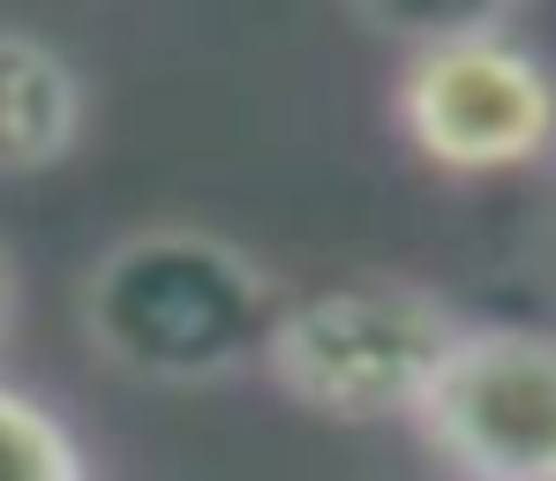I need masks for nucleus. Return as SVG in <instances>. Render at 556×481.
<instances>
[{
    "label": "nucleus",
    "mask_w": 556,
    "mask_h": 481,
    "mask_svg": "<svg viewBox=\"0 0 556 481\" xmlns=\"http://www.w3.org/2000/svg\"><path fill=\"white\" fill-rule=\"evenodd\" d=\"M286 308L278 271L218 226L151 218L98 249L76 279V331L98 362L151 391H211L264 369Z\"/></svg>",
    "instance_id": "nucleus-1"
},
{
    "label": "nucleus",
    "mask_w": 556,
    "mask_h": 481,
    "mask_svg": "<svg viewBox=\"0 0 556 481\" xmlns=\"http://www.w3.org/2000/svg\"><path fill=\"white\" fill-rule=\"evenodd\" d=\"M15 316H23V271H15V256L0 249V346L15 339Z\"/></svg>",
    "instance_id": "nucleus-7"
},
{
    "label": "nucleus",
    "mask_w": 556,
    "mask_h": 481,
    "mask_svg": "<svg viewBox=\"0 0 556 481\" xmlns=\"http://www.w3.org/2000/svg\"><path fill=\"white\" fill-rule=\"evenodd\" d=\"M84 136H91L84 68L38 30H0V181H38L68 166Z\"/></svg>",
    "instance_id": "nucleus-5"
},
{
    "label": "nucleus",
    "mask_w": 556,
    "mask_h": 481,
    "mask_svg": "<svg viewBox=\"0 0 556 481\" xmlns=\"http://www.w3.org/2000/svg\"><path fill=\"white\" fill-rule=\"evenodd\" d=\"M459 339L466 316L437 287L399 279V271H362V279L286 293L271 346H264V377L316 421H339V429L406 421L414 429Z\"/></svg>",
    "instance_id": "nucleus-2"
},
{
    "label": "nucleus",
    "mask_w": 556,
    "mask_h": 481,
    "mask_svg": "<svg viewBox=\"0 0 556 481\" xmlns=\"http://www.w3.org/2000/svg\"><path fill=\"white\" fill-rule=\"evenodd\" d=\"M399 38L391 113L421 166L452 181H489L542 166L556 151V76L542 46L504 15H429V23H369Z\"/></svg>",
    "instance_id": "nucleus-3"
},
{
    "label": "nucleus",
    "mask_w": 556,
    "mask_h": 481,
    "mask_svg": "<svg viewBox=\"0 0 556 481\" xmlns=\"http://www.w3.org/2000/svg\"><path fill=\"white\" fill-rule=\"evenodd\" d=\"M0 481H91V452L61 406L0 377Z\"/></svg>",
    "instance_id": "nucleus-6"
},
{
    "label": "nucleus",
    "mask_w": 556,
    "mask_h": 481,
    "mask_svg": "<svg viewBox=\"0 0 556 481\" xmlns=\"http://www.w3.org/2000/svg\"><path fill=\"white\" fill-rule=\"evenodd\" d=\"M414 436L452 481H556V331L466 324Z\"/></svg>",
    "instance_id": "nucleus-4"
}]
</instances>
